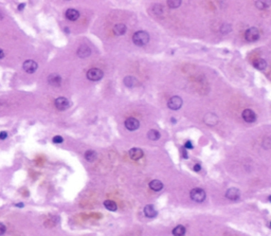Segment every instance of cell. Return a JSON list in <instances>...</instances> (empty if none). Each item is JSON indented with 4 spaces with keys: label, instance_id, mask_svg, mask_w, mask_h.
I'll return each instance as SVG.
<instances>
[{
    "label": "cell",
    "instance_id": "ba28073f",
    "mask_svg": "<svg viewBox=\"0 0 271 236\" xmlns=\"http://www.w3.org/2000/svg\"><path fill=\"white\" fill-rule=\"evenodd\" d=\"M242 115L244 121L247 122V123H253V122L256 121V115H255V112L252 109H245L243 111Z\"/></svg>",
    "mask_w": 271,
    "mask_h": 236
},
{
    "label": "cell",
    "instance_id": "f1b7e54d",
    "mask_svg": "<svg viewBox=\"0 0 271 236\" xmlns=\"http://www.w3.org/2000/svg\"><path fill=\"white\" fill-rule=\"evenodd\" d=\"M263 146H264V148H270L271 147V139L270 138H267L264 140Z\"/></svg>",
    "mask_w": 271,
    "mask_h": 236
},
{
    "label": "cell",
    "instance_id": "d590c367",
    "mask_svg": "<svg viewBox=\"0 0 271 236\" xmlns=\"http://www.w3.org/2000/svg\"><path fill=\"white\" fill-rule=\"evenodd\" d=\"M15 207H17V208H23V207H25V204H23V203H16V204H15Z\"/></svg>",
    "mask_w": 271,
    "mask_h": 236
},
{
    "label": "cell",
    "instance_id": "83f0119b",
    "mask_svg": "<svg viewBox=\"0 0 271 236\" xmlns=\"http://www.w3.org/2000/svg\"><path fill=\"white\" fill-rule=\"evenodd\" d=\"M53 143H55V144H61V143H63L64 142V139H63V137H61V136H55V137H53Z\"/></svg>",
    "mask_w": 271,
    "mask_h": 236
},
{
    "label": "cell",
    "instance_id": "1f68e13d",
    "mask_svg": "<svg viewBox=\"0 0 271 236\" xmlns=\"http://www.w3.org/2000/svg\"><path fill=\"white\" fill-rule=\"evenodd\" d=\"M184 147H186V148H189V149H192V148H193V144H192V142H190V141L186 142V144H184Z\"/></svg>",
    "mask_w": 271,
    "mask_h": 236
},
{
    "label": "cell",
    "instance_id": "d4e9b609",
    "mask_svg": "<svg viewBox=\"0 0 271 236\" xmlns=\"http://www.w3.org/2000/svg\"><path fill=\"white\" fill-rule=\"evenodd\" d=\"M173 234L175 236H183L186 234V228L183 226H177L173 230Z\"/></svg>",
    "mask_w": 271,
    "mask_h": 236
},
{
    "label": "cell",
    "instance_id": "8d00e7d4",
    "mask_svg": "<svg viewBox=\"0 0 271 236\" xmlns=\"http://www.w3.org/2000/svg\"><path fill=\"white\" fill-rule=\"evenodd\" d=\"M2 18H3V14H2V12L0 11V20H1Z\"/></svg>",
    "mask_w": 271,
    "mask_h": 236
},
{
    "label": "cell",
    "instance_id": "e0dca14e",
    "mask_svg": "<svg viewBox=\"0 0 271 236\" xmlns=\"http://www.w3.org/2000/svg\"><path fill=\"white\" fill-rule=\"evenodd\" d=\"M138 84H139V81H137V78H136L135 76L128 75V76H126V78H124V85H125L126 87H128V88L136 87Z\"/></svg>",
    "mask_w": 271,
    "mask_h": 236
},
{
    "label": "cell",
    "instance_id": "7a4b0ae2",
    "mask_svg": "<svg viewBox=\"0 0 271 236\" xmlns=\"http://www.w3.org/2000/svg\"><path fill=\"white\" fill-rule=\"evenodd\" d=\"M190 195H191V198H192L195 202H198V203L202 202L204 199H206V192H204L202 188H193V190L191 191Z\"/></svg>",
    "mask_w": 271,
    "mask_h": 236
},
{
    "label": "cell",
    "instance_id": "603a6c76",
    "mask_svg": "<svg viewBox=\"0 0 271 236\" xmlns=\"http://www.w3.org/2000/svg\"><path fill=\"white\" fill-rule=\"evenodd\" d=\"M104 207L106 208L108 211H111V212L117 211V204H115V201H112V200L104 201Z\"/></svg>",
    "mask_w": 271,
    "mask_h": 236
},
{
    "label": "cell",
    "instance_id": "8992f818",
    "mask_svg": "<svg viewBox=\"0 0 271 236\" xmlns=\"http://www.w3.org/2000/svg\"><path fill=\"white\" fill-rule=\"evenodd\" d=\"M167 106L172 110H178L182 106V98L179 96H173L167 102Z\"/></svg>",
    "mask_w": 271,
    "mask_h": 236
},
{
    "label": "cell",
    "instance_id": "484cf974",
    "mask_svg": "<svg viewBox=\"0 0 271 236\" xmlns=\"http://www.w3.org/2000/svg\"><path fill=\"white\" fill-rule=\"evenodd\" d=\"M182 2L180 0H169L167 1V5L169 6L171 8H177L181 5Z\"/></svg>",
    "mask_w": 271,
    "mask_h": 236
},
{
    "label": "cell",
    "instance_id": "e575fe53",
    "mask_svg": "<svg viewBox=\"0 0 271 236\" xmlns=\"http://www.w3.org/2000/svg\"><path fill=\"white\" fill-rule=\"evenodd\" d=\"M4 57V52L2 49H0V59H2Z\"/></svg>",
    "mask_w": 271,
    "mask_h": 236
},
{
    "label": "cell",
    "instance_id": "f35d334b",
    "mask_svg": "<svg viewBox=\"0 0 271 236\" xmlns=\"http://www.w3.org/2000/svg\"><path fill=\"white\" fill-rule=\"evenodd\" d=\"M270 226H271V224H270Z\"/></svg>",
    "mask_w": 271,
    "mask_h": 236
},
{
    "label": "cell",
    "instance_id": "44dd1931",
    "mask_svg": "<svg viewBox=\"0 0 271 236\" xmlns=\"http://www.w3.org/2000/svg\"><path fill=\"white\" fill-rule=\"evenodd\" d=\"M255 6L259 10H265V8H269L271 5V1H267V0H259V1L254 2Z\"/></svg>",
    "mask_w": 271,
    "mask_h": 236
},
{
    "label": "cell",
    "instance_id": "7c38bea8",
    "mask_svg": "<svg viewBox=\"0 0 271 236\" xmlns=\"http://www.w3.org/2000/svg\"><path fill=\"white\" fill-rule=\"evenodd\" d=\"M48 83L50 84L51 86H54V87H59L62 84V76L59 74L56 73H52L48 76Z\"/></svg>",
    "mask_w": 271,
    "mask_h": 236
},
{
    "label": "cell",
    "instance_id": "4fadbf2b",
    "mask_svg": "<svg viewBox=\"0 0 271 236\" xmlns=\"http://www.w3.org/2000/svg\"><path fill=\"white\" fill-rule=\"evenodd\" d=\"M66 18L71 21H75L79 18V12L75 8H69L66 11Z\"/></svg>",
    "mask_w": 271,
    "mask_h": 236
},
{
    "label": "cell",
    "instance_id": "ac0fdd59",
    "mask_svg": "<svg viewBox=\"0 0 271 236\" xmlns=\"http://www.w3.org/2000/svg\"><path fill=\"white\" fill-rule=\"evenodd\" d=\"M126 30H127V28L124 23H118L113 27V33L115 35H124Z\"/></svg>",
    "mask_w": 271,
    "mask_h": 236
},
{
    "label": "cell",
    "instance_id": "5bb4252c",
    "mask_svg": "<svg viewBox=\"0 0 271 236\" xmlns=\"http://www.w3.org/2000/svg\"><path fill=\"white\" fill-rule=\"evenodd\" d=\"M144 214H145L146 217L154 218L157 216V210L155 209V207L152 204H148L144 208Z\"/></svg>",
    "mask_w": 271,
    "mask_h": 236
},
{
    "label": "cell",
    "instance_id": "d6a6232c",
    "mask_svg": "<svg viewBox=\"0 0 271 236\" xmlns=\"http://www.w3.org/2000/svg\"><path fill=\"white\" fill-rule=\"evenodd\" d=\"M201 169V166L199 164H196V165H194V171H199Z\"/></svg>",
    "mask_w": 271,
    "mask_h": 236
},
{
    "label": "cell",
    "instance_id": "3957f363",
    "mask_svg": "<svg viewBox=\"0 0 271 236\" xmlns=\"http://www.w3.org/2000/svg\"><path fill=\"white\" fill-rule=\"evenodd\" d=\"M103 75H104L103 71L101 69H98V68H92V69L88 70L87 72V78L92 81H100V79H102Z\"/></svg>",
    "mask_w": 271,
    "mask_h": 236
},
{
    "label": "cell",
    "instance_id": "5b68a950",
    "mask_svg": "<svg viewBox=\"0 0 271 236\" xmlns=\"http://www.w3.org/2000/svg\"><path fill=\"white\" fill-rule=\"evenodd\" d=\"M54 105H55V107H56V109H59V110H61V111H64L69 108V106H70V102H69L68 98H64V96H61V98H57L56 100H55Z\"/></svg>",
    "mask_w": 271,
    "mask_h": 236
},
{
    "label": "cell",
    "instance_id": "836d02e7",
    "mask_svg": "<svg viewBox=\"0 0 271 236\" xmlns=\"http://www.w3.org/2000/svg\"><path fill=\"white\" fill-rule=\"evenodd\" d=\"M25 3L19 4V5H18V10H19V11H22L23 8H25Z\"/></svg>",
    "mask_w": 271,
    "mask_h": 236
},
{
    "label": "cell",
    "instance_id": "8fae6325",
    "mask_svg": "<svg viewBox=\"0 0 271 236\" xmlns=\"http://www.w3.org/2000/svg\"><path fill=\"white\" fill-rule=\"evenodd\" d=\"M140 126V123L137 119L135 118H128V119L125 120V127L127 128L128 130H137Z\"/></svg>",
    "mask_w": 271,
    "mask_h": 236
},
{
    "label": "cell",
    "instance_id": "2e32d148",
    "mask_svg": "<svg viewBox=\"0 0 271 236\" xmlns=\"http://www.w3.org/2000/svg\"><path fill=\"white\" fill-rule=\"evenodd\" d=\"M129 156L132 160H139V159H141L143 157V151L135 147V148H132L129 151Z\"/></svg>",
    "mask_w": 271,
    "mask_h": 236
},
{
    "label": "cell",
    "instance_id": "30bf717a",
    "mask_svg": "<svg viewBox=\"0 0 271 236\" xmlns=\"http://www.w3.org/2000/svg\"><path fill=\"white\" fill-rule=\"evenodd\" d=\"M226 197H227L229 200H232V201L237 200V199H239V197H240L239 190H238V188H229V190L226 192Z\"/></svg>",
    "mask_w": 271,
    "mask_h": 236
},
{
    "label": "cell",
    "instance_id": "9c48e42d",
    "mask_svg": "<svg viewBox=\"0 0 271 236\" xmlns=\"http://www.w3.org/2000/svg\"><path fill=\"white\" fill-rule=\"evenodd\" d=\"M203 122H204V124H206L208 126H215L217 124V122H218V118H217V115H215V113L209 112L204 115Z\"/></svg>",
    "mask_w": 271,
    "mask_h": 236
},
{
    "label": "cell",
    "instance_id": "d6986e66",
    "mask_svg": "<svg viewBox=\"0 0 271 236\" xmlns=\"http://www.w3.org/2000/svg\"><path fill=\"white\" fill-rule=\"evenodd\" d=\"M149 188H152V191H155V192H159V191H161L163 188V183L160 181V180H152V181H150L149 183Z\"/></svg>",
    "mask_w": 271,
    "mask_h": 236
},
{
    "label": "cell",
    "instance_id": "74e56055",
    "mask_svg": "<svg viewBox=\"0 0 271 236\" xmlns=\"http://www.w3.org/2000/svg\"><path fill=\"white\" fill-rule=\"evenodd\" d=\"M268 200H269V201H270V202H271V196H269V197H268Z\"/></svg>",
    "mask_w": 271,
    "mask_h": 236
},
{
    "label": "cell",
    "instance_id": "6da1fadb",
    "mask_svg": "<svg viewBox=\"0 0 271 236\" xmlns=\"http://www.w3.org/2000/svg\"><path fill=\"white\" fill-rule=\"evenodd\" d=\"M132 42L137 46H145L149 42V35L145 31H138L132 36Z\"/></svg>",
    "mask_w": 271,
    "mask_h": 236
},
{
    "label": "cell",
    "instance_id": "ffe728a7",
    "mask_svg": "<svg viewBox=\"0 0 271 236\" xmlns=\"http://www.w3.org/2000/svg\"><path fill=\"white\" fill-rule=\"evenodd\" d=\"M253 66L259 70H264L266 67H267V61L263 58H259V59H256V61H253Z\"/></svg>",
    "mask_w": 271,
    "mask_h": 236
},
{
    "label": "cell",
    "instance_id": "52a82bcc",
    "mask_svg": "<svg viewBox=\"0 0 271 236\" xmlns=\"http://www.w3.org/2000/svg\"><path fill=\"white\" fill-rule=\"evenodd\" d=\"M22 67H23V70H25L27 73L31 74V73H34V72L37 70L38 65L36 61H32V59H28V61H25V63H23Z\"/></svg>",
    "mask_w": 271,
    "mask_h": 236
},
{
    "label": "cell",
    "instance_id": "f546056e",
    "mask_svg": "<svg viewBox=\"0 0 271 236\" xmlns=\"http://www.w3.org/2000/svg\"><path fill=\"white\" fill-rule=\"evenodd\" d=\"M5 231H6L5 226H4L3 224H1V222H0V236L3 235L4 233H5Z\"/></svg>",
    "mask_w": 271,
    "mask_h": 236
},
{
    "label": "cell",
    "instance_id": "4316f807",
    "mask_svg": "<svg viewBox=\"0 0 271 236\" xmlns=\"http://www.w3.org/2000/svg\"><path fill=\"white\" fill-rule=\"evenodd\" d=\"M231 30H232L231 25H228V23H226V25H221L220 31H221V33H223V34H228V33H230V32H231Z\"/></svg>",
    "mask_w": 271,
    "mask_h": 236
},
{
    "label": "cell",
    "instance_id": "4dcf8cb0",
    "mask_svg": "<svg viewBox=\"0 0 271 236\" xmlns=\"http://www.w3.org/2000/svg\"><path fill=\"white\" fill-rule=\"evenodd\" d=\"M8 134L6 131H1L0 132V140H5L6 138H8Z\"/></svg>",
    "mask_w": 271,
    "mask_h": 236
},
{
    "label": "cell",
    "instance_id": "7402d4cb",
    "mask_svg": "<svg viewBox=\"0 0 271 236\" xmlns=\"http://www.w3.org/2000/svg\"><path fill=\"white\" fill-rule=\"evenodd\" d=\"M96 157H98V154L94 151H87L85 153V159L88 162H93L96 159Z\"/></svg>",
    "mask_w": 271,
    "mask_h": 236
},
{
    "label": "cell",
    "instance_id": "277c9868",
    "mask_svg": "<svg viewBox=\"0 0 271 236\" xmlns=\"http://www.w3.org/2000/svg\"><path fill=\"white\" fill-rule=\"evenodd\" d=\"M245 38L247 42H256L259 38V31L256 28H250L245 33Z\"/></svg>",
    "mask_w": 271,
    "mask_h": 236
},
{
    "label": "cell",
    "instance_id": "9a60e30c",
    "mask_svg": "<svg viewBox=\"0 0 271 236\" xmlns=\"http://www.w3.org/2000/svg\"><path fill=\"white\" fill-rule=\"evenodd\" d=\"M91 54V50H90L89 47L87 46H81L77 50V55H79L81 58H86L89 55Z\"/></svg>",
    "mask_w": 271,
    "mask_h": 236
},
{
    "label": "cell",
    "instance_id": "cb8c5ba5",
    "mask_svg": "<svg viewBox=\"0 0 271 236\" xmlns=\"http://www.w3.org/2000/svg\"><path fill=\"white\" fill-rule=\"evenodd\" d=\"M147 137L152 141H156L160 138V132L156 129H150L149 131L147 132Z\"/></svg>",
    "mask_w": 271,
    "mask_h": 236
}]
</instances>
